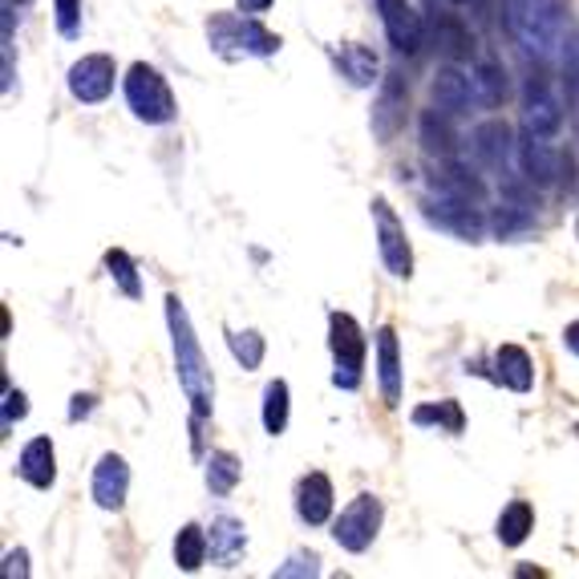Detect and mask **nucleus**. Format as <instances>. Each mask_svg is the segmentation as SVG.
Masks as SVG:
<instances>
[{
    "instance_id": "1",
    "label": "nucleus",
    "mask_w": 579,
    "mask_h": 579,
    "mask_svg": "<svg viewBox=\"0 0 579 579\" xmlns=\"http://www.w3.org/2000/svg\"><path fill=\"white\" fill-rule=\"evenodd\" d=\"M167 328H170V349H175L178 385L187 393L190 413L207 422L215 413V377H212V365H207V353H203L199 345V336H195L187 304L178 301L175 292L167 296Z\"/></svg>"
},
{
    "instance_id": "20",
    "label": "nucleus",
    "mask_w": 579,
    "mask_h": 579,
    "mask_svg": "<svg viewBox=\"0 0 579 579\" xmlns=\"http://www.w3.org/2000/svg\"><path fill=\"white\" fill-rule=\"evenodd\" d=\"M490 381L511 393L534 390V361L523 345H499L490 356Z\"/></svg>"
},
{
    "instance_id": "34",
    "label": "nucleus",
    "mask_w": 579,
    "mask_h": 579,
    "mask_svg": "<svg viewBox=\"0 0 579 579\" xmlns=\"http://www.w3.org/2000/svg\"><path fill=\"white\" fill-rule=\"evenodd\" d=\"M563 89H568V101H579V29L563 37Z\"/></svg>"
},
{
    "instance_id": "35",
    "label": "nucleus",
    "mask_w": 579,
    "mask_h": 579,
    "mask_svg": "<svg viewBox=\"0 0 579 579\" xmlns=\"http://www.w3.org/2000/svg\"><path fill=\"white\" fill-rule=\"evenodd\" d=\"M53 21L57 33L66 41H78L81 37V0H53Z\"/></svg>"
},
{
    "instance_id": "27",
    "label": "nucleus",
    "mask_w": 579,
    "mask_h": 579,
    "mask_svg": "<svg viewBox=\"0 0 579 579\" xmlns=\"http://www.w3.org/2000/svg\"><path fill=\"white\" fill-rule=\"evenodd\" d=\"M418 134H422V150L434 158H454L458 150V134L454 126H450V114L445 110H425L422 122H418Z\"/></svg>"
},
{
    "instance_id": "25",
    "label": "nucleus",
    "mask_w": 579,
    "mask_h": 579,
    "mask_svg": "<svg viewBox=\"0 0 579 579\" xmlns=\"http://www.w3.org/2000/svg\"><path fill=\"white\" fill-rule=\"evenodd\" d=\"M434 187L445 190V195H454V199H467V203H487V183L479 178V170H470L467 163H458V158H442V170H438Z\"/></svg>"
},
{
    "instance_id": "18",
    "label": "nucleus",
    "mask_w": 579,
    "mask_h": 579,
    "mask_svg": "<svg viewBox=\"0 0 579 579\" xmlns=\"http://www.w3.org/2000/svg\"><path fill=\"white\" fill-rule=\"evenodd\" d=\"M377 385H381V401L398 410L401 405V393H405V369H401V345H398V333H393V324H381L377 328Z\"/></svg>"
},
{
    "instance_id": "5",
    "label": "nucleus",
    "mask_w": 579,
    "mask_h": 579,
    "mask_svg": "<svg viewBox=\"0 0 579 579\" xmlns=\"http://www.w3.org/2000/svg\"><path fill=\"white\" fill-rule=\"evenodd\" d=\"M365 333L356 316L349 312H328V353H333V385L345 393L361 390L365 377Z\"/></svg>"
},
{
    "instance_id": "16",
    "label": "nucleus",
    "mask_w": 579,
    "mask_h": 579,
    "mask_svg": "<svg viewBox=\"0 0 579 579\" xmlns=\"http://www.w3.org/2000/svg\"><path fill=\"white\" fill-rule=\"evenodd\" d=\"M126 494H130V462L122 454H101L98 467H94V479H89V499L98 502L101 511H122Z\"/></svg>"
},
{
    "instance_id": "19",
    "label": "nucleus",
    "mask_w": 579,
    "mask_h": 579,
    "mask_svg": "<svg viewBox=\"0 0 579 579\" xmlns=\"http://www.w3.org/2000/svg\"><path fill=\"white\" fill-rule=\"evenodd\" d=\"M333 479L324 470H308L301 482H296V519L304 527H324L333 519Z\"/></svg>"
},
{
    "instance_id": "23",
    "label": "nucleus",
    "mask_w": 579,
    "mask_h": 579,
    "mask_svg": "<svg viewBox=\"0 0 579 579\" xmlns=\"http://www.w3.org/2000/svg\"><path fill=\"white\" fill-rule=\"evenodd\" d=\"M207 543H212V563L235 568L247 556V527L232 514H215L212 527H207Z\"/></svg>"
},
{
    "instance_id": "29",
    "label": "nucleus",
    "mask_w": 579,
    "mask_h": 579,
    "mask_svg": "<svg viewBox=\"0 0 579 579\" xmlns=\"http://www.w3.org/2000/svg\"><path fill=\"white\" fill-rule=\"evenodd\" d=\"M534 531V507L527 499H514L502 507L499 523H494V534H499L502 547H523Z\"/></svg>"
},
{
    "instance_id": "2",
    "label": "nucleus",
    "mask_w": 579,
    "mask_h": 579,
    "mask_svg": "<svg viewBox=\"0 0 579 579\" xmlns=\"http://www.w3.org/2000/svg\"><path fill=\"white\" fill-rule=\"evenodd\" d=\"M502 9H507V29L531 57L551 61L563 49L571 12L568 0H507Z\"/></svg>"
},
{
    "instance_id": "7",
    "label": "nucleus",
    "mask_w": 579,
    "mask_h": 579,
    "mask_svg": "<svg viewBox=\"0 0 579 579\" xmlns=\"http://www.w3.org/2000/svg\"><path fill=\"white\" fill-rule=\"evenodd\" d=\"M381 523H385V502H381L377 494H356L345 511L333 519V539H336V547H345V551L361 556V551L373 547Z\"/></svg>"
},
{
    "instance_id": "37",
    "label": "nucleus",
    "mask_w": 579,
    "mask_h": 579,
    "mask_svg": "<svg viewBox=\"0 0 579 579\" xmlns=\"http://www.w3.org/2000/svg\"><path fill=\"white\" fill-rule=\"evenodd\" d=\"M24 418H29V398H24V390L4 385V405H0V425H4V434H9L17 422H24Z\"/></svg>"
},
{
    "instance_id": "38",
    "label": "nucleus",
    "mask_w": 579,
    "mask_h": 579,
    "mask_svg": "<svg viewBox=\"0 0 579 579\" xmlns=\"http://www.w3.org/2000/svg\"><path fill=\"white\" fill-rule=\"evenodd\" d=\"M0 571H4V579H29V551H24V547H12V551H4V563H0Z\"/></svg>"
},
{
    "instance_id": "12",
    "label": "nucleus",
    "mask_w": 579,
    "mask_h": 579,
    "mask_svg": "<svg viewBox=\"0 0 579 579\" xmlns=\"http://www.w3.org/2000/svg\"><path fill=\"white\" fill-rule=\"evenodd\" d=\"M470 150L479 158V167L494 170V175H507L511 163L519 158V143H514V130L507 118H487L470 130Z\"/></svg>"
},
{
    "instance_id": "26",
    "label": "nucleus",
    "mask_w": 579,
    "mask_h": 579,
    "mask_svg": "<svg viewBox=\"0 0 579 579\" xmlns=\"http://www.w3.org/2000/svg\"><path fill=\"white\" fill-rule=\"evenodd\" d=\"M239 479H244V462H239L232 450H212V454H207V462H203V482H207V490H212L215 499H227V494L239 487Z\"/></svg>"
},
{
    "instance_id": "15",
    "label": "nucleus",
    "mask_w": 579,
    "mask_h": 579,
    "mask_svg": "<svg viewBox=\"0 0 579 579\" xmlns=\"http://www.w3.org/2000/svg\"><path fill=\"white\" fill-rule=\"evenodd\" d=\"M430 98H434L438 110H445L450 118H462L470 114V106L479 101L474 94V78H470L467 69L454 66V61H442L434 69V78H430Z\"/></svg>"
},
{
    "instance_id": "13",
    "label": "nucleus",
    "mask_w": 579,
    "mask_h": 579,
    "mask_svg": "<svg viewBox=\"0 0 579 579\" xmlns=\"http://www.w3.org/2000/svg\"><path fill=\"white\" fill-rule=\"evenodd\" d=\"M523 130L539 134V138H556L563 130V101L559 94L551 89L547 78H527V89H523Z\"/></svg>"
},
{
    "instance_id": "30",
    "label": "nucleus",
    "mask_w": 579,
    "mask_h": 579,
    "mask_svg": "<svg viewBox=\"0 0 579 579\" xmlns=\"http://www.w3.org/2000/svg\"><path fill=\"white\" fill-rule=\"evenodd\" d=\"M288 413H292V390L284 377H272L264 385V410H259V422H264V434L279 438L288 430Z\"/></svg>"
},
{
    "instance_id": "4",
    "label": "nucleus",
    "mask_w": 579,
    "mask_h": 579,
    "mask_svg": "<svg viewBox=\"0 0 579 579\" xmlns=\"http://www.w3.org/2000/svg\"><path fill=\"white\" fill-rule=\"evenodd\" d=\"M207 41L219 57L235 61V57H276L279 37L256 21V17H235V12H219L207 21Z\"/></svg>"
},
{
    "instance_id": "41",
    "label": "nucleus",
    "mask_w": 579,
    "mask_h": 579,
    "mask_svg": "<svg viewBox=\"0 0 579 579\" xmlns=\"http://www.w3.org/2000/svg\"><path fill=\"white\" fill-rule=\"evenodd\" d=\"M272 4H276V0H244V9H247V12H267Z\"/></svg>"
},
{
    "instance_id": "31",
    "label": "nucleus",
    "mask_w": 579,
    "mask_h": 579,
    "mask_svg": "<svg viewBox=\"0 0 579 579\" xmlns=\"http://www.w3.org/2000/svg\"><path fill=\"white\" fill-rule=\"evenodd\" d=\"M413 425H434V430H445V434H462L467 430V413H462V405L454 398L430 401V405L413 410Z\"/></svg>"
},
{
    "instance_id": "40",
    "label": "nucleus",
    "mask_w": 579,
    "mask_h": 579,
    "mask_svg": "<svg viewBox=\"0 0 579 579\" xmlns=\"http://www.w3.org/2000/svg\"><path fill=\"white\" fill-rule=\"evenodd\" d=\"M563 349H568L571 356H579V321H571L568 328H563Z\"/></svg>"
},
{
    "instance_id": "24",
    "label": "nucleus",
    "mask_w": 579,
    "mask_h": 579,
    "mask_svg": "<svg viewBox=\"0 0 579 579\" xmlns=\"http://www.w3.org/2000/svg\"><path fill=\"white\" fill-rule=\"evenodd\" d=\"M470 78H474V94H479V106L487 110H502L511 101V78H507V66L499 57L482 53L474 66H470Z\"/></svg>"
},
{
    "instance_id": "14",
    "label": "nucleus",
    "mask_w": 579,
    "mask_h": 579,
    "mask_svg": "<svg viewBox=\"0 0 579 579\" xmlns=\"http://www.w3.org/2000/svg\"><path fill=\"white\" fill-rule=\"evenodd\" d=\"M519 175L534 187H556L563 178V150H559L551 138H539V134L523 130V143H519Z\"/></svg>"
},
{
    "instance_id": "6",
    "label": "nucleus",
    "mask_w": 579,
    "mask_h": 579,
    "mask_svg": "<svg viewBox=\"0 0 579 579\" xmlns=\"http://www.w3.org/2000/svg\"><path fill=\"white\" fill-rule=\"evenodd\" d=\"M369 212H373V232H377V252H381V264L390 272L393 279H410L413 276V247H410V235H405V223L398 219V212L390 207L385 195L369 203Z\"/></svg>"
},
{
    "instance_id": "11",
    "label": "nucleus",
    "mask_w": 579,
    "mask_h": 579,
    "mask_svg": "<svg viewBox=\"0 0 579 579\" xmlns=\"http://www.w3.org/2000/svg\"><path fill=\"white\" fill-rule=\"evenodd\" d=\"M377 17L393 45V53L418 57L425 49V21L422 12L413 9V0H377Z\"/></svg>"
},
{
    "instance_id": "22",
    "label": "nucleus",
    "mask_w": 579,
    "mask_h": 579,
    "mask_svg": "<svg viewBox=\"0 0 579 579\" xmlns=\"http://www.w3.org/2000/svg\"><path fill=\"white\" fill-rule=\"evenodd\" d=\"M333 61H336V69H341V78H345L353 89H373V86L381 81V61H377V53H373L369 45H361V41L336 45Z\"/></svg>"
},
{
    "instance_id": "10",
    "label": "nucleus",
    "mask_w": 579,
    "mask_h": 579,
    "mask_svg": "<svg viewBox=\"0 0 579 579\" xmlns=\"http://www.w3.org/2000/svg\"><path fill=\"white\" fill-rule=\"evenodd\" d=\"M422 212L430 223H438L442 232H454L458 239H470V244H479L482 235H487V215L479 212V203H467V199H454V195H430L422 203Z\"/></svg>"
},
{
    "instance_id": "21",
    "label": "nucleus",
    "mask_w": 579,
    "mask_h": 579,
    "mask_svg": "<svg viewBox=\"0 0 579 579\" xmlns=\"http://www.w3.org/2000/svg\"><path fill=\"white\" fill-rule=\"evenodd\" d=\"M17 479L29 482L33 490H53L57 482V450H53V438H29L21 445V454H17Z\"/></svg>"
},
{
    "instance_id": "32",
    "label": "nucleus",
    "mask_w": 579,
    "mask_h": 579,
    "mask_svg": "<svg viewBox=\"0 0 579 579\" xmlns=\"http://www.w3.org/2000/svg\"><path fill=\"white\" fill-rule=\"evenodd\" d=\"M101 264H106V272H110V279H114V288L122 292L126 301H143V276H138V264L130 259V252L110 247Z\"/></svg>"
},
{
    "instance_id": "3",
    "label": "nucleus",
    "mask_w": 579,
    "mask_h": 579,
    "mask_svg": "<svg viewBox=\"0 0 579 579\" xmlns=\"http://www.w3.org/2000/svg\"><path fill=\"white\" fill-rule=\"evenodd\" d=\"M122 94H126V106L138 122L146 126H170L178 118V101L170 94L167 78L158 73L155 66H146V61H134L126 69L122 78Z\"/></svg>"
},
{
    "instance_id": "17",
    "label": "nucleus",
    "mask_w": 579,
    "mask_h": 579,
    "mask_svg": "<svg viewBox=\"0 0 579 579\" xmlns=\"http://www.w3.org/2000/svg\"><path fill=\"white\" fill-rule=\"evenodd\" d=\"M430 37H434V49L442 61H454V66H462V61H470L474 57V37H470V24L462 21V12L454 9H434L430 12Z\"/></svg>"
},
{
    "instance_id": "28",
    "label": "nucleus",
    "mask_w": 579,
    "mask_h": 579,
    "mask_svg": "<svg viewBox=\"0 0 579 579\" xmlns=\"http://www.w3.org/2000/svg\"><path fill=\"white\" fill-rule=\"evenodd\" d=\"M207 556H212V543H207V527L199 523H183L175 534V568L187 571V576H195V571L207 563Z\"/></svg>"
},
{
    "instance_id": "33",
    "label": "nucleus",
    "mask_w": 579,
    "mask_h": 579,
    "mask_svg": "<svg viewBox=\"0 0 579 579\" xmlns=\"http://www.w3.org/2000/svg\"><path fill=\"white\" fill-rule=\"evenodd\" d=\"M227 349H232V356L239 361V365L252 373V369L264 365V353H267V341L256 333V328H244V333H235V328H227Z\"/></svg>"
},
{
    "instance_id": "42",
    "label": "nucleus",
    "mask_w": 579,
    "mask_h": 579,
    "mask_svg": "<svg viewBox=\"0 0 579 579\" xmlns=\"http://www.w3.org/2000/svg\"><path fill=\"white\" fill-rule=\"evenodd\" d=\"M576 434H579V422H576Z\"/></svg>"
},
{
    "instance_id": "8",
    "label": "nucleus",
    "mask_w": 579,
    "mask_h": 579,
    "mask_svg": "<svg viewBox=\"0 0 579 579\" xmlns=\"http://www.w3.org/2000/svg\"><path fill=\"white\" fill-rule=\"evenodd\" d=\"M405 118H410V81H405L401 69H390L381 78L377 101H373V114H369V130L381 146H390L405 130Z\"/></svg>"
},
{
    "instance_id": "9",
    "label": "nucleus",
    "mask_w": 579,
    "mask_h": 579,
    "mask_svg": "<svg viewBox=\"0 0 579 579\" xmlns=\"http://www.w3.org/2000/svg\"><path fill=\"white\" fill-rule=\"evenodd\" d=\"M66 86L69 98L81 101V106H101L114 94V86H118V66H114L110 53H86L81 61L69 66Z\"/></svg>"
},
{
    "instance_id": "39",
    "label": "nucleus",
    "mask_w": 579,
    "mask_h": 579,
    "mask_svg": "<svg viewBox=\"0 0 579 579\" xmlns=\"http://www.w3.org/2000/svg\"><path fill=\"white\" fill-rule=\"evenodd\" d=\"M98 410V393H73V398H69V425H78V422H86L89 413Z\"/></svg>"
},
{
    "instance_id": "36",
    "label": "nucleus",
    "mask_w": 579,
    "mask_h": 579,
    "mask_svg": "<svg viewBox=\"0 0 579 579\" xmlns=\"http://www.w3.org/2000/svg\"><path fill=\"white\" fill-rule=\"evenodd\" d=\"M276 579H296V576H321V556L316 551H292L288 563H279L272 571Z\"/></svg>"
}]
</instances>
